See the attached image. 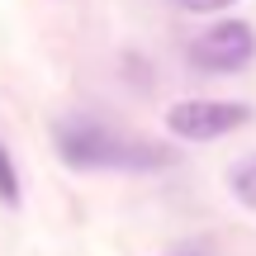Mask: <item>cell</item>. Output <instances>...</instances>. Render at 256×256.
I'll list each match as a JSON object with an SVG mask.
<instances>
[{
    "label": "cell",
    "instance_id": "6da1fadb",
    "mask_svg": "<svg viewBox=\"0 0 256 256\" xmlns=\"http://www.w3.org/2000/svg\"><path fill=\"white\" fill-rule=\"evenodd\" d=\"M57 152L76 171H104V166L110 171H156V166L176 162V152L142 142V138H119L95 119H66L57 128Z\"/></svg>",
    "mask_w": 256,
    "mask_h": 256
},
{
    "label": "cell",
    "instance_id": "7a4b0ae2",
    "mask_svg": "<svg viewBox=\"0 0 256 256\" xmlns=\"http://www.w3.org/2000/svg\"><path fill=\"white\" fill-rule=\"evenodd\" d=\"M194 72H209V76H228L238 66H247L256 57V28L242 24V19H223V24L204 28L190 48H185Z\"/></svg>",
    "mask_w": 256,
    "mask_h": 256
},
{
    "label": "cell",
    "instance_id": "5b68a950",
    "mask_svg": "<svg viewBox=\"0 0 256 256\" xmlns=\"http://www.w3.org/2000/svg\"><path fill=\"white\" fill-rule=\"evenodd\" d=\"M0 200H5V204H19V176H14V162H10L5 142H0Z\"/></svg>",
    "mask_w": 256,
    "mask_h": 256
},
{
    "label": "cell",
    "instance_id": "277c9868",
    "mask_svg": "<svg viewBox=\"0 0 256 256\" xmlns=\"http://www.w3.org/2000/svg\"><path fill=\"white\" fill-rule=\"evenodd\" d=\"M228 190H232V200H238V204L256 209V152L242 156V162L228 171Z\"/></svg>",
    "mask_w": 256,
    "mask_h": 256
},
{
    "label": "cell",
    "instance_id": "8992f818",
    "mask_svg": "<svg viewBox=\"0 0 256 256\" xmlns=\"http://www.w3.org/2000/svg\"><path fill=\"white\" fill-rule=\"evenodd\" d=\"M180 10H190V14H218V10L238 5V0H176Z\"/></svg>",
    "mask_w": 256,
    "mask_h": 256
},
{
    "label": "cell",
    "instance_id": "3957f363",
    "mask_svg": "<svg viewBox=\"0 0 256 256\" xmlns=\"http://www.w3.org/2000/svg\"><path fill=\"white\" fill-rule=\"evenodd\" d=\"M242 124H252V110L238 100H180L166 110V128L185 142H209V138H223Z\"/></svg>",
    "mask_w": 256,
    "mask_h": 256
}]
</instances>
